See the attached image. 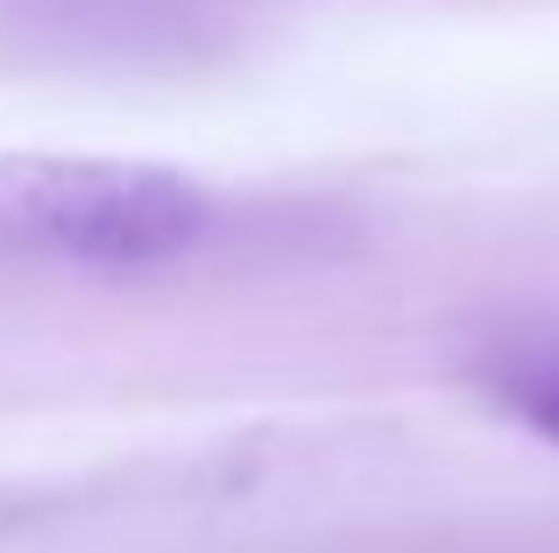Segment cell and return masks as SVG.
Segmentation results:
<instances>
[{"instance_id": "6da1fadb", "label": "cell", "mask_w": 559, "mask_h": 553, "mask_svg": "<svg viewBox=\"0 0 559 553\" xmlns=\"http://www.w3.org/2000/svg\"><path fill=\"white\" fill-rule=\"evenodd\" d=\"M213 235L199 178L114 156H0V256L64 270L178 263Z\"/></svg>"}, {"instance_id": "7a4b0ae2", "label": "cell", "mask_w": 559, "mask_h": 553, "mask_svg": "<svg viewBox=\"0 0 559 553\" xmlns=\"http://www.w3.org/2000/svg\"><path fill=\"white\" fill-rule=\"evenodd\" d=\"M475 376L518 426H532L538 440L559 447V333H524V341L489 348L475 362Z\"/></svg>"}]
</instances>
